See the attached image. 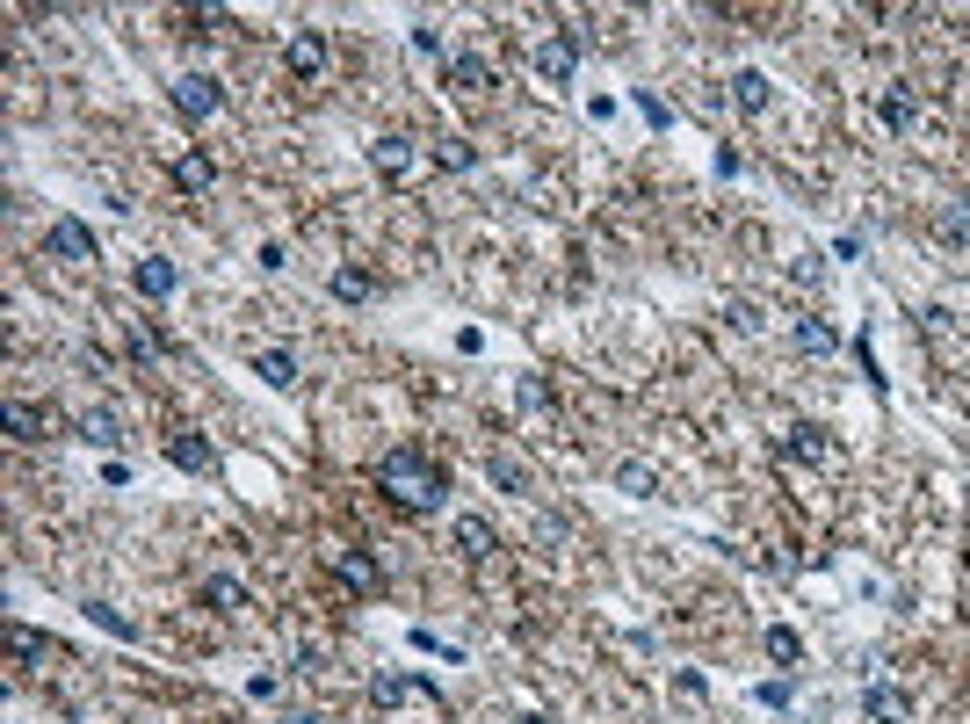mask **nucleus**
Returning <instances> with one entry per match:
<instances>
[{"instance_id": "7c9ffc66", "label": "nucleus", "mask_w": 970, "mask_h": 724, "mask_svg": "<svg viewBox=\"0 0 970 724\" xmlns=\"http://www.w3.org/2000/svg\"><path fill=\"white\" fill-rule=\"evenodd\" d=\"M941 240H949V246H970V204H949V210H941Z\"/></svg>"}, {"instance_id": "393cba45", "label": "nucleus", "mask_w": 970, "mask_h": 724, "mask_svg": "<svg viewBox=\"0 0 970 724\" xmlns=\"http://www.w3.org/2000/svg\"><path fill=\"white\" fill-rule=\"evenodd\" d=\"M768 659H775V667H797V659H804V638L790 630V623H775V630H768Z\"/></svg>"}, {"instance_id": "39448f33", "label": "nucleus", "mask_w": 970, "mask_h": 724, "mask_svg": "<svg viewBox=\"0 0 970 724\" xmlns=\"http://www.w3.org/2000/svg\"><path fill=\"white\" fill-rule=\"evenodd\" d=\"M450 544H456L464 566H485V558L500 551V536H493V522H485V515H456L450 522Z\"/></svg>"}, {"instance_id": "ddd939ff", "label": "nucleus", "mask_w": 970, "mask_h": 724, "mask_svg": "<svg viewBox=\"0 0 970 724\" xmlns=\"http://www.w3.org/2000/svg\"><path fill=\"white\" fill-rule=\"evenodd\" d=\"M782 457H812V464H833V442H826V428L797 420V428L782 435Z\"/></svg>"}, {"instance_id": "6ab92c4d", "label": "nucleus", "mask_w": 970, "mask_h": 724, "mask_svg": "<svg viewBox=\"0 0 970 724\" xmlns=\"http://www.w3.org/2000/svg\"><path fill=\"white\" fill-rule=\"evenodd\" d=\"M80 442H95V449H117V442H123V420L109 414V406H95V414H80Z\"/></svg>"}, {"instance_id": "72a5a7b5", "label": "nucleus", "mask_w": 970, "mask_h": 724, "mask_svg": "<svg viewBox=\"0 0 970 724\" xmlns=\"http://www.w3.org/2000/svg\"><path fill=\"white\" fill-rule=\"evenodd\" d=\"M290 724H312V717H290Z\"/></svg>"}, {"instance_id": "6e6552de", "label": "nucleus", "mask_w": 970, "mask_h": 724, "mask_svg": "<svg viewBox=\"0 0 970 724\" xmlns=\"http://www.w3.org/2000/svg\"><path fill=\"white\" fill-rule=\"evenodd\" d=\"M442 87H456V95H485V87H493V66H485L478 52H450V58H442Z\"/></svg>"}, {"instance_id": "4468645a", "label": "nucleus", "mask_w": 970, "mask_h": 724, "mask_svg": "<svg viewBox=\"0 0 970 724\" xmlns=\"http://www.w3.org/2000/svg\"><path fill=\"white\" fill-rule=\"evenodd\" d=\"M203 602L218 608V616H240V608H246V586L232 580V572H210V580H203Z\"/></svg>"}, {"instance_id": "5701e85b", "label": "nucleus", "mask_w": 970, "mask_h": 724, "mask_svg": "<svg viewBox=\"0 0 970 724\" xmlns=\"http://www.w3.org/2000/svg\"><path fill=\"white\" fill-rule=\"evenodd\" d=\"M616 485H624V493H638V501H659V471L638 464V457H630V464H616Z\"/></svg>"}, {"instance_id": "c756f323", "label": "nucleus", "mask_w": 970, "mask_h": 724, "mask_svg": "<svg viewBox=\"0 0 970 724\" xmlns=\"http://www.w3.org/2000/svg\"><path fill=\"white\" fill-rule=\"evenodd\" d=\"M159 355H167V341H159L153 327H131V362H145V370H153Z\"/></svg>"}, {"instance_id": "bb28decb", "label": "nucleus", "mask_w": 970, "mask_h": 724, "mask_svg": "<svg viewBox=\"0 0 970 724\" xmlns=\"http://www.w3.org/2000/svg\"><path fill=\"white\" fill-rule=\"evenodd\" d=\"M414 689H420V681H406V673H377V681H370V695H377V703H406ZM420 695H434V689H420Z\"/></svg>"}, {"instance_id": "473e14b6", "label": "nucleus", "mask_w": 970, "mask_h": 724, "mask_svg": "<svg viewBox=\"0 0 970 724\" xmlns=\"http://www.w3.org/2000/svg\"><path fill=\"white\" fill-rule=\"evenodd\" d=\"M521 724H543V717H521Z\"/></svg>"}, {"instance_id": "2eb2a0df", "label": "nucleus", "mask_w": 970, "mask_h": 724, "mask_svg": "<svg viewBox=\"0 0 970 724\" xmlns=\"http://www.w3.org/2000/svg\"><path fill=\"white\" fill-rule=\"evenodd\" d=\"M44 652H52V638H44V630H30V623H8V659H15V667H36Z\"/></svg>"}, {"instance_id": "a211bd4d", "label": "nucleus", "mask_w": 970, "mask_h": 724, "mask_svg": "<svg viewBox=\"0 0 970 724\" xmlns=\"http://www.w3.org/2000/svg\"><path fill=\"white\" fill-rule=\"evenodd\" d=\"M862 710H869V717H877V724H905V717H913V703H905L899 689H884V681H877V689L862 695Z\"/></svg>"}, {"instance_id": "412c9836", "label": "nucleus", "mask_w": 970, "mask_h": 724, "mask_svg": "<svg viewBox=\"0 0 970 724\" xmlns=\"http://www.w3.org/2000/svg\"><path fill=\"white\" fill-rule=\"evenodd\" d=\"M131 283H139V297H174L181 276H174V261H139V276H131Z\"/></svg>"}, {"instance_id": "9b49d317", "label": "nucleus", "mask_w": 970, "mask_h": 724, "mask_svg": "<svg viewBox=\"0 0 970 724\" xmlns=\"http://www.w3.org/2000/svg\"><path fill=\"white\" fill-rule=\"evenodd\" d=\"M370 167H377L384 182H406V174H414V139H399V131H384V139L370 145Z\"/></svg>"}, {"instance_id": "1a4fd4ad", "label": "nucleus", "mask_w": 970, "mask_h": 724, "mask_svg": "<svg viewBox=\"0 0 970 724\" xmlns=\"http://www.w3.org/2000/svg\"><path fill=\"white\" fill-rule=\"evenodd\" d=\"M537 73L551 87H565L572 73H580V44H572V36H543V44H537Z\"/></svg>"}, {"instance_id": "423d86ee", "label": "nucleus", "mask_w": 970, "mask_h": 724, "mask_svg": "<svg viewBox=\"0 0 970 724\" xmlns=\"http://www.w3.org/2000/svg\"><path fill=\"white\" fill-rule=\"evenodd\" d=\"M283 66H290L297 80H319V73H327V30H297L290 44H283Z\"/></svg>"}, {"instance_id": "f257e3e1", "label": "nucleus", "mask_w": 970, "mask_h": 724, "mask_svg": "<svg viewBox=\"0 0 970 724\" xmlns=\"http://www.w3.org/2000/svg\"><path fill=\"white\" fill-rule=\"evenodd\" d=\"M377 485L406 507V515H434V507L450 501V479H442V464H434V457H420V449H392V457L377 464Z\"/></svg>"}, {"instance_id": "b1692460", "label": "nucleus", "mask_w": 970, "mask_h": 724, "mask_svg": "<svg viewBox=\"0 0 970 724\" xmlns=\"http://www.w3.org/2000/svg\"><path fill=\"white\" fill-rule=\"evenodd\" d=\"M485 471H493V485H500V493H529V464H521V457H507V449H500Z\"/></svg>"}, {"instance_id": "aec40b11", "label": "nucleus", "mask_w": 970, "mask_h": 724, "mask_svg": "<svg viewBox=\"0 0 970 724\" xmlns=\"http://www.w3.org/2000/svg\"><path fill=\"white\" fill-rule=\"evenodd\" d=\"M333 297H341V305H370V297H377V276H370V268H333Z\"/></svg>"}, {"instance_id": "7ed1b4c3", "label": "nucleus", "mask_w": 970, "mask_h": 724, "mask_svg": "<svg viewBox=\"0 0 970 724\" xmlns=\"http://www.w3.org/2000/svg\"><path fill=\"white\" fill-rule=\"evenodd\" d=\"M44 261L87 268V261H102V246H95V232H87L80 218H58V224H44Z\"/></svg>"}, {"instance_id": "9d476101", "label": "nucleus", "mask_w": 970, "mask_h": 724, "mask_svg": "<svg viewBox=\"0 0 970 724\" xmlns=\"http://www.w3.org/2000/svg\"><path fill=\"white\" fill-rule=\"evenodd\" d=\"M52 428H58V414H52V406H30V398H8V435H15V442H44Z\"/></svg>"}, {"instance_id": "0eeeda50", "label": "nucleus", "mask_w": 970, "mask_h": 724, "mask_svg": "<svg viewBox=\"0 0 970 724\" xmlns=\"http://www.w3.org/2000/svg\"><path fill=\"white\" fill-rule=\"evenodd\" d=\"M167 182H174V189H181V196H203V189H210V182H218V160H210V153H203V145H189V153H174V167H167Z\"/></svg>"}, {"instance_id": "f03ea898", "label": "nucleus", "mask_w": 970, "mask_h": 724, "mask_svg": "<svg viewBox=\"0 0 970 724\" xmlns=\"http://www.w3.org/2000/svg\"><path fill=\"white\" fill-rule=\"evenodd\" d=\"M327 566H333V580L355 594V602H370V594H384V566L363 551V544H333L327 551Z\"/></svg>"}, {"instance_id": "f8f14e48", "label": "nucleus", "mask_w": 970, "mask_h": 724, "mask_svg": "<svg viewBox=\"0 0 970 724\" xmlns=\"http://www.w3.org/2000/svg\"><path fill=\"white\" fill-rule=\"evenodd\" d=\"M790 341H797V355H812V362H826V355H840V333L826 327V319H790Z\"/></svg>"}, {"instance_id": "4be33fe9", "label": "nucleus", "mask_w": 970, "mask_h": 724, "mask_svg": "<svg viewBox=\"0 0 970 724\" xmlns=\"http://www.w3.org/2000/svg\"><path fill=\"white\" fill-rule=\"evenodd\" d=\"M884 123H891V131H913V123H919V95H913V87H891V95H884Z\"/></svg>"}, {"instance_id": "f3484780", "label": "nucleus", "mask_w": 970, "mask_h": 724, "mask_svg": "<svg viewBox=\"0 0 970 724\" xmlns=\"http://www.w3.org/2000/svg\"><path fill=\"white\" fill-rule=\"evenodd\" d=\"M254 377L283 392V384H297V355H290V348H261V355H254Z\"/></svg>"}, {"instance_id": "cd10ccee", "label": "nucleus", "mask_w": 970, "mask_h": 724, "mask_svg": "<svg viewBox=\"0 0 970 724\" xmlns=\"http://www.w3.org/2000/svg\"><path fill=\"white\" fill-rule=\"evenodd\" d=\"M731 102H739V109H768V73H739V80H731Z\"/></svg>"}, {"instance_id": "20e7f679", "label": "nucleus", "mask_w": 970, "mask_h": 724, "mask_svg": "<svg viewBox=\"0 0 970 724\" xmlns=\"http://www.w3.org/2000/svg\"><path fill=\"white\" fill-rule=\"evenodd\" d=\"M218 102H225V87L210 80V73H181V80H174V117L203 123V117H218Z\"/></svg>"}, {"instance_id": "a878e982", "label": "nucleus", "mask_w": 970, "mask_h": 724, "mask_svg": "<svg viewBox=\"0 0 970 724\" xmlns=\"http://www.w3.org/2000/svg\"><path fill=\"white\" fill-rule=\"evenodd\" d=\"M87 623H95V630H109V638H139V623H131V616H117L109 602H87Z\"/></svg>"}, {"instance_id": "c85d7f7f", "label": "nucleus", "mask_w": 970, "mask_h": 724, "mask_svg": "<svg viewBox=\"0 0 970 724\" xmlns=\"http://www.w3.org/2000/svg\"><path fill=\"white\" fill-rule=\"evenodd\" d=\"M471 160H478V153H471V139H434V167H450V174H464Z\"/></svg>"}, {"instance_id": "2f4dec72", "label": "nucleus", "mask_w": 970, "mask_h": 724, "mask_svg": "<svg viewBox=\"0 0 970 724\" xmlns=\"http://www.w3.org/2000/svg\"><path fill=\"white\" fill-rule=\"evenodd\" d=\"M731 327H739V333H761V305H753V297H739V305H731Z\"/></svg>"}, {"instance_id": "dca6fc26", "label": "nucleus", "mask_w": 970, "mask_h": 724, "mask_svg": "<svg viewBox=\"0 0 970 724\" xmlns=\"http://www.w3.org/2000/svg\"><path fill=\"white\" fill-rule=\"evenodd\" d=\"M167 457H174L181 471H210V464H218V457H210V442H203V435H189V428L167 435Z\"/></svg>"}]
</instances>
